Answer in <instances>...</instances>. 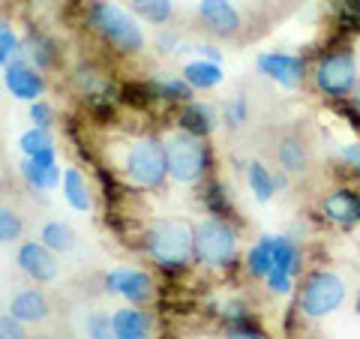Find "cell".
<instances>
[{
    "label": "cell",
    "instance_id": "obj_1",
    "mask_svg": "<svg viewBox=\"0 0 360 339\" xmlns=\"http://www.w3.org/2000/svg\"><path fill=\"white\" fill-rule=\"evenodd\" d=\"M141 250L150 258V264H156V270H162L165 276H180L195 264L193 222L177 217L153 219L141 234Z\"/></svg>",
    "mask_w": 360,
    "mask_h": 339
},
{
    "label": "cell",
    "instance_id": "obj_2",
    "mask_svg": "<svg viewBox=\"0 0 360 339\" xmlns=\"http://www.w3.org/2000/svg\"><path fill=\"white\" fill-rule=\"evenodd\" d=\"M84 21L111 51L123 54V58L141 54L144 45H148L141 21L135 18L129 9L115 4V0H90L84 9Z\"/></svg>",
    "mask_w": 360,
    "mask_h": 339
},
{
    "label": "cell",
    "instance_id": "obj_3",
    "mask_svg": "<svg viewBox=\"0 0 360 339\" xmlns=\"http://www.w3.org/2000/svg\"><path fill=\"white\" fill-rule=\"evenodd\" d=\"M309 78L315 94L324 96L328 103H342L360 87V72H357V58L352 51V45H330L315 54V60L309 66Z\"/></svg>",
    "mask_w": 360,
    "mask_h": 339
},
{
    "label": "cell",
    "instance_id": "obj_4",
    "mask_svg": "<svg viewBox=\"0 0 360 339\" xmlns=\"http://www.w3.org/2000/svg\"><path fill=\"white\" fill-rule=\"evenodd\" d=\"M120 174L127 184L141 192H156L168 180V160H165V139L160 135H139L127 141V151L120 156Z\"/></svg>",
    "mask_w": 360,
    "mask_h": 339
},
{
    "label": "cell",
    "instance_id": "obj_5",
    "mask_svg": "<svg viewBox=\"0 0 360 339\" xmlns=\"http://www.w3.org/2000/svg\"><path fill=\"white\" fill-rule=\"evenodd\" d=\"M165 160H168V180H174L180 186H198L217 168L207 139H195V135L180 129L165 139Z\"/></svg>",
    "mask_w": 360,
    "mask_h": 339
},
{
    "label": "cell",
    "instance_id": "obj_6",
    "mask_svg": "<svg viewBox=\"0 0 360 339\" xmlns=\"http://www.w3.org/2000/svg\"><path fill=\"white\" fill-rule=\"evenodd\" d=\"M195 229V262L210 270H229L240 255V225L229 219L205 217Z\"/></svg>",
    "mask_w": 360,
    "mask_h": 339
},
{
    "label": "cell",
    "instance_id": "obj_7",
    "mask_svg": "<svg viewBox=\"0 0 360 339\" xmlns=\"http://www.w3.org/2000/svg\"><path fill=\"white\" fill-rule=\"evenodd\" d=\"M345 298H348V286L336 270L312 267L309 274L300 279L295 307L300 315H307V319H328V315H333L342 307Z\"/></svg>",
    "mask_w": 360,
    "mask_h": 339
},
{
    "label": "cell",
    "instance_id": "obj_8",
    "mask_svg": "<svg viewBox=\"0 0 360 339\" xmlns=\"http://www.w3.org/2000/svg\"><path fill=\"white\" fill-rule=\"evenodd\" d=\"M270 241H274V267L262 282L270 295L291 298L297 291V276L303 270V246L291 234H270Z\"/></svg>",
    "mask_w": 360,
    "mask_h": 339
},
{
    "label": "cell",
    "instance_id": "obj_9",
    "mask_svg": "<svg viewBox=\"0 0 360 339\" xmlns=\"http://www.w3.org/2000/svg\"><path fill=\"white\" fill-rule=\"evenodd\" d=\"M103 288L108 295H115L127 303H135V307H148V303L156 298V279L141 267H111L103 274Z\"/></svg>",
    "mask_w": 360,
    "mask_h": 339
},
{
    "label": "cell",
    "instance_id": "obj_10",
    "mask_svg": "<svg viewBox=\"0 0 360 339\" xmlns=\"http://www.w3.org/2000/svg\"><path fill=\"white\" fill-rule=\"evenodd\" d=\"M255 70H258L262 78L274 82L276 87H283V90H297L309 78L307 58L291 54V51H262L255 58Z\"/></svg>",
    "mask_w": 360,
    "mask_h": 339
},
{
    "label": "cell",
    "instance_id": "obj_11",
    "mask_svg": "<svg viewBox=\"0 0 360 339\" xmlns=\"http://www.w3.org/2000/svg\"><path fill=\"white\" fill-rule=\"evenodd\" d=\"M195 15H198V25L213 39H238L243 30V15L234 6V0H198Z\"/></svg>",
    "mask_w": 360,
    "mask_h": 339
},
{
    "label": "cell",
    "instance_id": "obj_12",
    "mask_svg": "<svg viewBox=\"0 0 360 339\" xmlns=\"http://www.w3.org/2000/svg\"><path fill=\"white\" fill-rule=\"evenodd\" d=\"M15 267L25 274L33 286H49L60 276L58 252H51L42 241H21L15 250Z\"/></svg>",
    "mask_w": 360,
    "mask_h": 339
},
{
    "label": "cell",
    "instance_id": "obj_13",
    "mask_svg": "<svg viewBox=\"0 0 360 339\" xmlns=\"http://www.w3.org/2000/svg\"><path fill=\"white\" fill-rule=\"evenodd\" d=\"M319 217L321 222L333 225L340 231H352L360 225V192L354 186H336L324 192L319 201Z\"/></svg>",
    "mask_w": 360,
    "mask_h": 339
},
{
    "label": "cell",
    "instance_id": "obj_14",
    "mask_svg": "<svg viewBox=\"0 0 360 339\" xmlns=\"http://www.w3.org/2000/svg\"><path fill=\"white\" fill-rule=\"evenodd\" d=\"M4 87L9 90V96L18 99V103H37V99L45 96V87H49V82H45V72H39L37 66H33L27 58H18L9 60L4 66Z\"/></svg>",
    "mask_w": 360,
    "mask_h": 339
},
{
    "label": "cell",
    "instance_id": "obj_15",
    "mask_svg": "<svg viewBox=\"0 0 360 339\" xmlns=\"http://www.w3.org/2000/svg\"><path fill=\"white\" fill-rule=\"evenodd\" d=\"M60 162H58V148L42 151L37 156H21L18 162V177L25 180V186L33 192V196H45V192L60 186Z\"/></svg>",
    "mask_w": 360,
    "mask_h": 339
},
{
    "label": "cell",
    "instance_id": "obj_16",
    "mask_svg": "<svg viewBox=\"0 0 360 339\" xmlns=\"http://www.w3.org/2000/svg\"><path fill=\"white\" fill-rule=\"evenodd\" d=\"M70 82L75 87V94L84 99V103H90V99H117V84L115 78H111V72L105 70V66H99L94 60H82L75 66V70L70 72Z\"/></svg>",
    "mask_w": 360,
    "mask_h": 339
},
{
    "label": "cell",
    "instance_id": "obj_17",
    "mask_svg": "<svg viewBox=\"0 0 360 339\" xmlns=\"http://www.w3.org/2000/svg\"><path fill=\"white\" fill-rule=\"evenodd\" d=\"M174 123H177L180 132H189V135H195V139H210V135L219 129V111L210 103L189 99V103L177 105Z\"/></svg>",
    "mask_w": 360,
    "mask_h": 339
},
{
    "label": "cell",
    "instance_id": "obj_18",
    "mask_svg": "<svg viewBox=\"0 0 360 339\" xmlns=\"http://www.w3.org/2000/svg\"><path fill=\"white\" fill-rule=\"evenodd\" d=\"M153 315L144 307L127 303L111 312V327H115V339H153Z\"/></svg>",
    "mask_w": 360,
    "mask_h": 339
},
{
    "label": "cell",
    "instance_id": "obj_19",
    "mask_svg": "<svg viewBox=\"0 0 360 339\" xmlns=\"http://www.w3.org/2000/svg\"><path fill=\"white\" fill-rule=\"evenodd\" d=\"M21 58H27L39 72H49V70H58L63 54H60V45L54 37L42 30H30L25 39H21Z\"/></svg>",
    "mask_w": 360,
    "mask_h": 339
},
{
    "label": "cell",
    "instance_id": "obj_20",
    "mask_svg": "<svg viewBox=\"0 0 360 339\" xmlns=\"http://www.w3.org/2000/svg\"><path fill=\"white\" fill-rule=\"evenodd\" d=\"M274 160L288 177H300L309 172V144L297 132H285L283 139H276Z\"/></svg>",
    "mask_w": 360,
    "mask_h": 339
},
{
    "label": "cell",
    "instance_id": "obj_21",
    "mask_svg": "<svg viewBox=\"0 0 360 339\" xmlns=\"http://www.w3.org/2000/svg\"><path fill=\"white\" fill-rule=\"evenodd\" d=\"M6 312H13L21 324H42V321H49V315H51V303L42 288H21L9 298Z\"/></svg>",
    "mask_w": 360,
    "mask_h": 339
},
{
    "label": "cell",
    "instance_id": "obj_22",
    "mask_svg": "<svg viewBox=\"0 0 360 339\" xmlns=\"http://www.w3.org/2000/svg\"><path fill=\"white\" fill-rule=\"evenodd\" d=\"M198 201L205 205L207 217L229 219V222H234V225H240L238 210H234V201H231V196H229V189H225V184H222L217 174H210L207 180H201V184H198Z\"/></svg>",
    "mask_w": 360,
    "mask_h": 339
},
{
    "label": "cell",
    "instance_id": "obj_23",
    "mask_svg": "<svg viewBox=\"0 0 360 339\" xmlns=\"http://www.w3.org/2000/svg\"><path fill=\"white\" fill-rule=\"evenodd\" d=\"M180 75L184 82L195 90V94H207V90H217L225 82L222 63L219 60H205V58H193L180 66Z\"/></svg>",
    "mask_w": 360,
    "mask_h": 339
},
{
    "label": "cell",
    "instance_id": "obj_24",
    "mask_svg": "<svg viewBox=\"0 0 360 339\" xmlns=\"http://www.w3.org/2000/svg\"><path fill=\"white\" fill-rule=\"evenodd\" d=\"M60 196L63 201L70 205V210L75 213H87L90 207H94V189H90L87 184V177L82 168H63V174H60Z\"/></svg>",
    "mask_w": 360,
    "mask_h": 339
},
{
    "label": "cell",
    "instance_id": "obj_25",
    "mask_svg": "<svg viewBox=\"0 0 360 339\" xmlns=\"http://www.w3.org/2000/svg\"><path fill=\"white\" fill-rule=\"evenodd\" d=\"M150 90L156 103L165 105H184L189 99H195V90L184 82V75H165V78H150Z\"/></svg>",
    "mask_w": 360,
    "mask_h": 339
},
{
    "label": "cell",
    "instance_id": "obj_26",
    "mask_svg": "<svg viewBox=\"0 0 360 339\" xmlns=\"http://www.w3.org/2000/svg\"><path fill=\"white\" fill-rule=\"evenodd\" d=\"M270 267H274V241H270V234H262L250 250H246L243 270L250 279H264L270 274Z\"/></svg>",
    "mask_w": 360,
    "mask_h": 339
},
{
    "label": "cell",
    "instance_id": "obj_27",
    "mask_svg": "<svg viewBox=\"0 0 360 339\" xmlns=\"http://www.w3.org/2000/svg\"><path fill=\"white\" fill-rule=\"evenodd\" d=\"M132 13L144 25H153L156 30L168 27L174 21V0H129Z\"/></svg>",
    "mask_w": 360,
    "mask_h": 339
},
{
    "label": "cell",
    "instance_id": "obj_28",
    "mask_svg": "<svg viewBox=\"0 0 360 339\" xmlns=\"http://www.w3.org/2000/svg\"><path fill=\"white\" fill-rule=\"evenodd\" d=\"M246 186H250L252 198L258 201V205H267V201L276 196L274 172H270L262 160H250V162H246Z\"/></svg>",
    "mask_w": 360,
    "mask_h": 339
},
{
    "label": "cell",
    "instance_id": "obj_29",
    "mask_svg": "<svg viewBox=\"0 0 360 339\" xmlns=\"http://www.w3.org/2000/svg\"><path fill=\"white\" fill-rule=\"evenodd\" d=\"M39 241L49 246L51 252H58V255H63V252H72L75 250V229L66 219H49L39 229Z\"/></svg>",
    "mask_w": 360,
    "mask_h": 339
},
{
    "label": "cell",
    "instance_id": "obj_30",
    "mask_svg": "<svg viewBox=\"0 0 360 339\" xmlns=\"http://www.w3.org/2000/svg\"><path fill=\"white\" fill-rule=\"evenodd\" d=\"M250 99H246L243 94H238V96H229L222 103V111H219V123L229 132H238V129H243L246 123H250Z\"/></svg>",
    "mask_w": 360,
    "mask_h": 339
},
{
    "label": "cell",
    "instance_id": "obj_31",
    "mask_svg": "<svg viewBox=\"0 0 360 339\" xmlns=\"http://www.w3.org/2000/svg\"><path fill=\"white\" fill-rule=\"evenodd\" d=\"M219 312V321L225 324V327H243V324H258L255 321V312H252V307L246 300H240V298H231V300H225V303H219L217 307Z\"/></svg>",
    "mask_w": 360,
    "mask_h": 339
},
{
    "label": "cell",
    "instance_id": "obj_32",
    "mask_svg": "<svg viewBox=\"0 0 360 339\" xmlns=\"http://www.w3.org/2000/svg\"><path fill=\"white\" fill-rule=\"evenodd\" d=\"M51 148H58L54 144V135L51 129H42V127H27L25 132L18 135V151L21 156H37L42 151H51Z\"/></svg>",
    "mask_w": 360,
    "mask_h": 339
},
{
    "label": "cell",
    "instance_id": "obj_33",
    "mask_svg": "<svg viewBox=\"0 0 360 339\" xmlns=\"http://www.w3.org/2000/svg\"><path fill=\"white\" fill-rule=\"evenodd\" d=\"M25 237V217L13 207H0V246L15 243Z\"/></svg>",
    "mask_w": 360,
    "mask_h": 339
},
{
    "label": "cell",
    "instance_id": "obj_34",
    "mask_svg": "<svg viewBox=\"0 0 360 339\" xmlns=\"http://www.w3.org/2000/svg\"><path fill=\"white\" fill-rule=\"evenodd\" d=\"M84 333L87 339H115V327H111V312H90L84 319Z\"/></svg>",
    "mask_w": 360,
    "mask_h": 339
},
{
    "label": "cell",
    "instance_id": "obj_35",
    "mask_svg": "<svg viewBox=\"0 0 360 339\" xmlns=\"http://www.w3.org/2000/svg\"><path fill=\"white\" fill-rule=\"evenodd\" d=\"M27 120H30V127L51 129L54 120H58V111H54V105L49 103V99H37V103L27 105Z\"/></svg>",
    "mask_w": 360,
    "mask_h": 339
},
{
    "label": "cell",
    "instance_id": "obj_36",
    "mask_svg": "<svg viewBox=\"0 0 360 339\" xmlns=\"http://www.w3.org/2000/svg\"><path fill=\"white\" fill-rule=\"evenodd\" d=\"M153 49L156 54H180V51H189V45L180 42V33L172 27H160L153 37Z\"/></svg>",
    "mask_w": 360,
    "mask_h": 339
},
{
    "label": "cell",
    "instance_id": "obj_37",
    "mask_svg": "<svg viewBox=\"0 0 360 339\" xmlns=\"http://www.w3.org/2000/svg\"><path fill=\"white\" fill-rule=\"evenodd\" d=\"M18 54H21V37L13 27L0 30V66H6L9 60H15Z\"/></svg>",
    "mask_w": 360,
    "mask_h": 339
},
{
    "label": "cell",
    "instance_id": "obj_38",
    "mask_svg": "<svg viewBox=\"0 0 360 339\" xmlns=\"http://www.w3.org/2000/svg\"><path fill=\"white\" fill-rule=\"evenodd\" d=\"M333 9L342 27H360V0H333Z\"/></svg>",
    "mask_w": 360,
    "mask_h": 339
},
{
    "label": "cell",
    "instance_id": "obj_39",
    "mask_svg": "<svg viewBox=\"0 0 360 339\" xmlns=\"http://www.w3.org/2000/svg\"><path fill=\"white\" fill-rule=\"evenodd\" d=\"M340 162L342 168H348V174L354 180H360V141H348L340 148Z\"/></svg>",
    "mask_w": 360,
    "mask_h": 339
},
{
    "label": "cell",
    "instance_id": "obj_40",
    "mask_svg": "<svg viewBox=\"0 0 360 339\" xmlns=\"http://www.w3.org/2000/svg\"><path fill=\"white\" fill-rule=\"evenodd\" d=\"M333 108L340 111V115H342L348 123H352L354 129H360V87H357L348 99H342V103H333Z\"/></svg>",
    "mask_w": 360,
    "mask_h": 339
},
{
    "label": "cell",
    "instance_id": "obj_41",
    "mask_svg": "<svg viewBox=\"0 0 360 339\" xmlns=\"http://www.w3.org/2000/svg\"><path fill=\"white\" fill-rule=\"evenodd\" d=\"M25 327L13 312H0V339H27Z\"/></svg>",
    "mask_w": 360,
    "mask_h": 339
},
{
    "label": "cell",
    "instance_id": "obj_42",
    "mask_svg": "<svg viewBox=\"0 0 360 339\" xmlns=\"http://www.w3.org/2000/svg\"><path fill=\"white\" fill-rule=\"evenodd\" d=\"M225 339H267V333L258 324H243V327H229Z\"/></svg>",
    "mask_w": 360,
    "mask_h": 339
},
{
    "label": "cell",
    "instance_id": "obj_43",
    "mask_svg": "<svg viewBox=\"0 0 360 339\" xmlns=\"http://www.w3.org/2000/svg\"><path fill=\"white\" fill-rule=\"evenodd\" d=\"M189 51H195V58H205V60H219V63H222V51H219L213 42H198V45H189Z\"/></svg>",
    "mask_w": 360,
    "mask_h": 339
},
{
    "label": "cell",
    "instance_id": "obj_44",
    "mask_svg": "<svg viewBox=\"0 0 360 339\" xmlns=\"http://www.w3.org/2000/svg\"><path fill=\"white\" fill-rule=\"evenodd\" d=\"M6 27H9V25H6V18H4V15H0V30H6Z\"/></svg>",
    "mask_w": 360,
    "mask_h": 339
}]
</instances>
